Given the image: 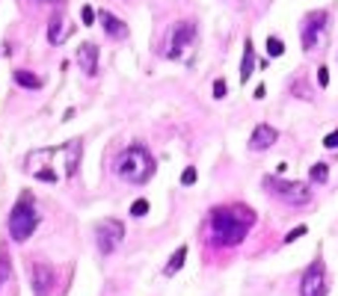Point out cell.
Here are the masks:
<instances>
[{
	"mask_svg": "<svg viewBox=\"0 0 338 296\" xmlns=\"http://www.w3.org/2000/svg\"><path fill=\"white\" fill-rule=\"evenodd\" d=\"M181 184H184V187H193V184H196V169H193V166H187V169H184Z\"/></svg>",
	"mask_w": 338,
	"mask_h": 296,
	"instance_id": "obj_25",
	"label": "cell"
},
{
	"mask_svg": "<svg viewBox=\"0 0 338 296\" xmlns=\"http://www.w3.org/2000/svg\"><path fill=\"white\" fill-rule=\"evenodd\" d=\"M184 261H187V246H178L175 252H172V258H169V264H166V276H175L181 267H184Z\"/></svg>",
	"mask_w": 338,
	"mask_h": 296,
	"instance_id": "obj_16",
	"label": "cell"
},
{
	"mask_svg": "<svg viewBox=\"0 0 338 296\" xmlns=\"http://www.w3.org/2000/svg\"><path fill=\"white\" fill-rule=\"evenodd\" d=\"M9 279V258H6V252L0 249V285Z\"/></svg>",
	"mask_w": 338,
	"mask_h": 296,
	"instance_id": "obj_23",
	"label": "cell"
},
{
	"mask_svg": "<svg viewBox=\"0 0 338 296\" xmlns=\"http://www.w3.org/2000/svg\"><path fill=\"white\" fill-rule=\"evenodd\" d=\"M145 213H148V202L145 199H137L131 205V216H145Z\"/></svg>",
	"mask_w": 338,
	"mask_h": 296,
	"instance_id": "obj_20",
	"label": "cell"
},
{
	"mask_svg": "<svg viewBox=\"0 0 338 296\" xmlns=\"http://www.w3.org/2000/svg\"><path fill=\"white\" fill-rule=\"evenodd\" d=\"M306 231H309V225H297L294 231H288V237H285V243H294V240H300V237H306Z\"/></svg>",
	"mask_w": 338,
	"mask_h": 296,
	"instance_id": "obj_22",
	"label": "cell"
},
{
	"mask_svg": "<svg viewBox=\"0 0 338 296\" xmlns=\"http://www.w3.org/2000/svg\"><path fill=\"white\" fill-rule=\"evenodd\" d=\"M80 139H71L68 145H65V169H62V175L65 178H71L74 172H77V163H80Z\"/></svg>",
	"mask_w": 338,
	"mask_h": 296,
	"instance_id": "obj_14",
	"label": "cell"
},
{
	"mask_svg": "<svg viewBox=\"0 0 338 296\" xmlns=\"http://www.w3.org/2000/svg\"><path fill=\"white\" fill-rule=\"evenodd\" d=\"M267 53H270L273 59H276V56H282V53H285V42H282V39H276V36H270V39H267Z\"/></svg>",
	"mask_w": 338,
	"mask_h": 296,
	"instance_id": "obj_19",
	"label": "cell"
},
{
	"mask_svg": "<svg viewBox=\"0 0 338 296\" xmlns=\"http://www.w3.org/2000/svg\"><path fill=\"white\" fill-rule=\"evenodd\" d=\"M324 148H338V130H333L330 136H324Z\"/></svg>",
	"mask_w": 338,
	"mask_h": 296,
	"instance_id": "obj_28",
	"label": "cell"
},
{
	"mask_svg": "<svg viewBox=\"0 0 338 296\" xmlns=\"http://www.w3.org/2000/svg\"><path fill=\"white\" fill-rule=\"evenodd\" d=\"M327 83H330V68H327V65H321V68H318V86H324V89H327Z\"/></svg>",
	"mask_w": 338,
	"mask_h": 296,
	"instance_id": "obj_26",
	"label": "cell"
},
{
	"mask_svg": "<svg viewBox=\"0 0 338 296\" xmlns=\"http://www.w3.org/2000/svg\"><path fill=\"white\" fill-rule=\"evenodd\" d=\"M36 225H39L36 205H33L30 193H24L21 202H15V208H12V213H9V237H12L15 243H24V240L33 237Z\"/></svg>",
	"mask_w": 338,
	"mask_h": 296,
	"instance_id": "obj_3",
	"label": "cell"
},
{
	"mask_svg": "<svg viewBox=\"0 0 338 296\" xmlns=\"http://www.w3.org/2000/svg\"><path fill=\"white\" fill-rule=\"evenodd\" d=\"M65 18H62V12H53L50 15V21H48V42L50 44H62L65 42Z\"/></svg>",
	"mask_w": 338,
	"mask_h": 296,
	"instance_id": "obj_13",
	"label": "cell"
},
{
	"mask_svg": "<svg viewBox=\"0 0 338 296\" xmlns=\"http://www.w3.org/2000/svg\"><path fill=\"white\" fill-rule=\"evenodd\" d=\"M264 190L279 196L288 205H306L312 199L309 184H291V181H282V178H264Z\"/></svg>",
	"mask_w": 338,
	"mask_h": 296,
	"instance_id": "obj_5",
	"label": "cell"
},
{
	"mask_svg": "<svg viewBox=\"0 0 338 296\" xmlns=\"http://www.w3.org/2000/svg\"><path fill=\"white\" fill-rule=\"evenodd\" d=\"M77 65H80L83 74H95L98 71V47L92 42H83L77 47Z\"/></svg>",
	"mask_w": 338,
	"mask_h": 296,
	"instance_id": "obj_11",
	"label": "cell"
},
{
	"mask_svg": "<svg viewBox=\"0 0 338 296\" xmlns=\"http://www.w3.org/2000/svg\"><path fill=\"white\" fill-rule=\"evenodd\" d=\"M255 222V213L246 211L243 205H229V208H217L211 213V237L217 246H238L249 225Z\"/></svg>",
	"mask_w": 338,
	"mask_h": 296,
	"instance_id": "obj_1",
	"label": "cell"
},
{
	"mask_svg": "<svg viewBox=\"0 0 338 296\" xmlns=\"http://www.w3.org/2000/svg\"><path fill=\"white\" fill-rule=\"evenodd\" d=\"M327 24H330V12H324V9H315V12H309V15L303 18L300 36H303V47H306V50H315V47L324 42Z\"/></svg>",
	"mask_w": 338,
	"mask_h": 296,
	"instance_id": "obj_4",
	"label": "cell"
},
{
	"mask_svg": "<svg viewBox=\"0 0 338 296\" xmlns=\"http://www.w3.org/2000/svg\"><path fill=\"white\" fill-rule=\"evenodd\" d=\"M95 18H98V12H95L92 6H83V9H80V21H83L86 27H89V24H95Z\"/></svg>",
	"mask_w": 338,
	"mask_h": 296,
	"instance_id": "obj_21",
	"label": "cell"
},
{
	"mask_svg": "<svg viewBox=\"0 0 338 296\" xmlns=\"http://www.w3.org/2000/svg\"><path fill=\"white\" fill-rule=\"evenodd\" d=\"M196 39V24L193 21H181L169 30V42H166V56L169 59H181L187 53V47Z\"/></svg>",
	"mask_w": 338,
	"mask_h": 296,
	"instance_id": "obj_6",
	"label": "cell"
},
{
	"mask_svg": "<svg viewBox=\"0 0 338 296\" xmlns=\"http://www.w3.org/2000/svg\"><path fill=\"white\" fill-rule=\"evenodd\" d=\"M15 83L24 86V89H39V77H36L33 71H24V68L15 71Z\"/></svg>",
	"mask_w": 338,
	"mask_h": 296,
	"instance_id": "obj_17",
	"label": "cell"
},
{
	"mask_svg": "<svg viewBox=\"0 0 338 296\" xmlns=\"http://www.w3.org/2000/svg\"><path fill=\"white\" fill-rule=\"evenodd\" d=\"M276 139H279V130H276L273 125H258V127L252 130L249 148H252V151H264V148H270Z\"/></svg>",
	"mask_w": 338,
	"mask_h": 296,
	"instance_id": "obj_10",
	"label": "cell"
},
{
	"mask_svg": "<svg viewBox=\"0 0 338 296\" xmlns=\"http://www.w3.org/2000/svg\"><path fill=\"white\" fill-rule=\"evenodd\" d=\"M214 98H226V80H214Z\"/></svg>",
	"mask_w": 338,
	"mask_h": 296,
	"instance_id": "obj_27",
	"label": "cell"
},
{
	"mask_svg": "<svg viewBox=\"0 0 338 296\" xmlns=\"http://www.w3.org/2000/svg\"><path fill=\"white\" fill-rule=\"evenodd\" d=\"M122 240H125V225L119 219H104V222L95 225V243L104 255L116 252L122 246Z\"/></svg>",
	"mask_w": 338,
	"mask_h": 296,
	"instance_id": "obj_7",
	"label": "cell"
},
{
	"mask_svg": "<svg viewBox=\"0 0 338 296\" xmlns=\"http://www.w3.org/2000/svg\"><path fill=\"white\" fill-rule=\"evenodd\" d=\"M157 169V160L143 148V145H128L119 160H116V175L131 184H145Z\"/></svg>",
	"mask_w": 338,
	"mask_h": 296,
	"instance_id": "obj_2",
	"label": "cell"
},
{
	"mask_svg": "<svg viewBox=\"0 0 338 296\" xmlns=\"http://www.w3.org/2000/svg\"><path fill=\"white\" fill-rule=\"evenodd\" d=\"M53 282H56V276H53V270L48 264H33L30 267V285H33L36 296H50Z\"/></svg>",
	"mask_w": 338,
	"mask_h": 296,
	"instance_id": "obj_9",
	"label": "cell"
},
{
	"mask_svg": "<svg viewBox=\"0 0 338 296\" xmlns=\"http://www.w3.org/2000/svg\"><path fill=\"white\" fill-rule=\"evenodd\" d=\"M252 68H255V47H252V42H243V62H241V80L243 83H249Z\"/></svg>",
	"mask_w": 338,
	"mask_h": 296,
	"instance_id": "obj_15",
	"label": "cell"
},
{
	"mask_svg": "<svg viewBox=\"0 0 338 296\" xmlns=\"http://www.w3.org/2000/svg\"><path fill=\"white\" fill-rule=\"evenodd\" d=\"M98 21H101V27H104V33H107V36H113V39H128V24H125V21H119L113 12L101 9V12H98Z\"/></svg>",
	"mask_w": 338,
	"mask_h": 296,
	"instance_id": "obj_12",
	"label": "cell"
},
{
	"mask_svg": "<svg viewBox=\"0 0 338 296\" xmlns=\"http://www.w3.org/2000/svg\"><path fill=\"white\" fill-rule=\"evenodd\" d=\"M324 294H327V267L321 261H315L300 279V296H324Z\"/></svg>",
	"mask_w": 338,
	"mask_h": 296,
	"instance_id": "obj_8",
	"label": "cell"
},
{
	"mask_svg": "<svg viewBox=\"0 0 338 296\" xmlns=\"http://www.w3.org/2000/svg\"><path fill=\"white\" fill-rule=\"evenodd\" d=\"M36 178H39V181H45V184H53V181H56V172H53V169H39V172H36Z\"/></svg>",
	"mask_w": 338,
	"mask_h": 296,
	"instance_id": "obj_24",
	"label": "cell"
},
{
	"mask_svg": "<svg viewBox=\"0 0 338 296\" xmlns=\"http://www.w3.org/2000/svg\"><path fill=\"white\" fill-rule=\"evenodd\" d=\"M309 178H312V181H318V184H324V181L330 178V166H327V163H315V166H312V172H309Z\"/></svg>",
	"mask_w": 338,
	"mask_h": 296,
	"instance_id": "obj_18",
	"label": "cell"
}]
</instances>
